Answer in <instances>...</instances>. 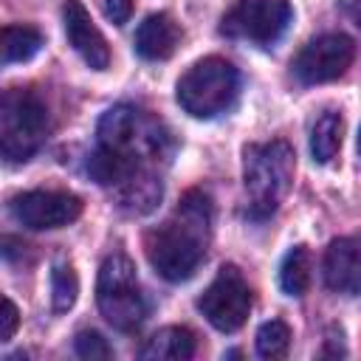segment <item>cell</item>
Wrapping results in <instances>:
<instances>
[{
  "mask_svg": "<svg viewBox=\"0 0 361 361\" xmlns=\"http://www.w3.org/2000/svg\"><path fill=\"white\" fill-rule=\"evenodd\" d=\"M96 138L87 158L93 180L113 189L127 212H149L161 197V169L175 152L172 133L147 110L116 104L99 118Z\"/></svg>",
  "mask_w": 361,
  "mask_h": 361,
  "instance_id": "6da1fadb",
  "label": "cell"
},
{
  "mask_svg": "<svg viewBox=\"0 0 361 361\" xmlns=\"http://www.w3.org/2000/svg\"><path fill=\"white\" fill-rule=\"evenodd\" d=\"M212 240V197L200 189H189L175 212L147 234V259L166 282H186L200 262Z\"/></svg>",
  "mask_w": 361,
  "mask_h": 361,
  "instance_id": "7a4b0ae2",
  "label": "cell"
},
{
  "mask_svg": "<svg viewBox=\"0 0 361 361\" xmlns=\"http://www.w3.org/2000/svg\"><path fill=\"white\" fill-rule=\"evenodd\" d=\"M293 149L288 141L248 144L243 152L245 206L254 220L271 217L285 200L293 180Z\"/></svg>",
  "mask_w": 361,
  "mask_h": 361,
  "instance_id": "3957f363",
  "label": "cell"
},
{
  "mask_svg": "<svg viewBox=\"0 0 361 361\" xmlns=\"http://www.w3.org/2000/svg\"><path fill=\"white\" fill-rule=\"evenodd\" d=\"M240 93V73L223 56L195 62L178 79V104L195 118H214L226 113Z\"/></svg>",
  "mask_w": 361,
  "mask_h": 361,
  "instance_id": "277c9868",
  "label": "cell"
},
{
  "mask_svg": "<svg viewBox=\"0 0 361 361\" xmlns=\"http://www.w3.org/2000/svg\"><path fill=\"white\" fill-rule=\"evenodd\" d=\"M96 302L107 324L121 333H133L147 319V299L135 276V265L127 254L116 251L104 257L96 282Z\"/></svg>",
  "mask_w": 361,
  "mask_h": 361,
  "instance_id": "5b68a950",
  "label": "cell"
},
{
  "mask_svg": "<svg viewBox=\"0 0 361 361\" xmlns=\"http://www.w3.org/2000/svg\"><path fill=\"white\" fill-rule=\"evenodd\" d=\"M48 107L31 90L11 87L0 102V149L11 164L28 161L48 138Z\"/></svg>",
  "mask_w": 361,
  "mask_h": 361,
  "instance_id": "8992f818",
  "label": "cell"
},
{
  "mask_svg": "<svg viewBox=\"0 0 361 361\" xmlns=\"http://www.w3.org/2000/svg\"><path fill=\"white\" fill-rule=\"evenodd\" d=\"M293 8L288 0H237L220 20V34L228 39L274 45L290 25Z\"/></svg>",
  "mask_w": 361,
  "mask_h": 361,
  "instance_id": "52a82bcc",
  "label": "cell"
},
{
  "mask_svg": "<svg viewBox=\"0 0 361 361\" xmlns=\"http://www.w3.org/2000/svg\"><path fill=\"white\" fill-rule=\"evenodd\" d=\"M206 322L220 333H234L245 324L251 313V288L234 265H223L212 285L197 299Z\"/></svg>",
  "mask_w": 361,
  "mask_h": 361,
  "instance_id": "ba28073f",
  "label": "cell"
},
{
  "mask_svg": "<svg viewBox=\"0 0 361 361\" xmlns=\"http://www.w3.org/2000/svg\"><path fill=\"white\" fill-rule=\"evenodd\" d=\"M355 59V42L341 31L313 37L293 59V76L302 85H322L338 79Z\"/></svg>",
  "mask_w": 361,
  "mask_h": 361,
  "instance_id": "9c48e42d",
  "label": "cell"
},
{
  "mask_svg": "<svg viewBox=\"0 0 361 361\" xmlns=\"http://www.w3.org/2000/svg\"><path fill=\"white\" fill-rule=\"evenodd\" d=\"M11 214L20 226L34 231L62 228L82 214V200L59 189H31L11 197Z\"/></svg>",
  "mask_w": 361,
  "mask_h": 361,
  "instance_id": "30bf717a",
  "label": "cell"
},
{
  "mask_svg": "<svg viewBox=\"0 0 361 361\" xmlns=\"http://www.w3.org/2000/svg\"><path fill=\"white\" fill-rule=\"evenodd\" d=\"M62 20H65V34L68 42L73 45V51L93 68V71H104L110 65V48L104 34L96 28V23L90 20L87 8L79 0H65L62 8Z\"/></svg>",
  "mask_w": 361,
  "mask_h": 361,
  "instance_id": "8fae6325",
  "label": "cell"
},
{
  "mask_svg": "<svg viewBox=\"0 0 361 361\" xmlns=\"http://www.w3.org/2000/svg\"><path fill=\"white\" fill-rule=\"evenodd\" d=\"M324 285L336 293L361 296V234L330 243L324 254Z\"/></svg>",
  "mask_w": 361,
  "mask_h": 361,
  "instance_id": "7c38bea8",
  "label": "cell"
},
{
  "mask_svg": "<svg viewBox=\"0 0 361 361\" xmlns=\"http://www.w3.org/2000/svg\"><path fill=\"white\" fill-rule=\"evenodd\" d=\"M180 42V28L178 23L158 11V14H149L138 31H135V51L141 59H149V62H161V59H169L175 54Z\"/></svg>",
  "mask_w": 361,
  "mask_h": 361,
  "instance_id": "4fadbf2b",
  "label": "cell"
},
{
  "mask_svg": "<svg viewBox=\"0 0 361 361\" xmlns=\"http://www.w3.org/2000/svg\"><path fill=\"white\" fill-rule=\"evenodd\" d=\"M195 350H197L195 333L189 327L172 324V327H161L158 333H152L147 344L138 350V355L149 361H189Z\"/></svg>",
  "mask_w": 361,
  "mask_h": 361,
  "instance_id": "5bb4252c",
  "label": "cell"
},
{
  "mask_svg": "<svg viewBox=\"0 0 361 361\" xmlns=\"http://www.w3.org/2000/svg\"><path fill=\"white\" fill-rule=\"evenodd\" d=\"M341 138H344V118L336 110H327L316 118L313 130H310V152L313 161L319 164H330L338 149H341Z\"/></svg>",
  "mask_w": 361,
  "mask_h": 361,
  "instance_id": "9a60e30c",
  "label": "cell"
},
{
  "mask_svg": "<svg viewBox=\"0 0 361 361\" xmlns=\"http://www.w3.org/2000/svg\"><path fill=\"white\" fill-rule=\"evenodd\" d=\"M310 251L307 245H293L279 265V285L288 296H302L310 285Z\"/></svg>",
  "mask_w": 361,
  "mask_h": 361,
  "instance_id": "2e32d148",
  "label": "cell"
},
{
  "mask_svg": "<svg viewBox=\"0 0 361 361\" xmlns=\"http://www.w3.org/2000/svg\"><path fill=\"white\" fill-rule=\"evenodd\" d=\"M42 48V34L34 25H6L3 28V65L25 62Z\"/></svg>",
  "mask_w": 361,
  "mask_h": 361,
  "instance_id": "e0dca14e",
  "label": "cell"
},
{
  "mask_svg": "<svg viewBox=\"0 0 361 361\" xmlns=\"http://www.w3.org/2000/svg\"><path fill=\"white\" fill-rule=\"evenodd\" d=\"M76 293H79V279H76V271L71 262H56L54 271H51V299H54V310L56 313H65L73 307L76 302Z\"/></svg>",
  "mask_w": 361,
  "mask_h": 361,
  "instance_id": "ac0fdd59",
  "label": "cell"
},
{
  "mask_svg": "<svg viewBox=\"0 0 361 361\" xmlns=\"http://www.w3.org/2000/svg\"><path fill=\"white\" fill-rule=\"evenodd\" d=\"M288 347H290V327L279 319H271L265 322L259 330H257V353L259 358H282L288 355Z\"/></svg>",
  "mask_w": 361,
  "mask_h": 361,
  "instance_id": "d6986e66",
  "label": "cell"
},
{
  "mask_svg": "<svg viewBox=\"0 0 361 361\" xmlns=\"http://www.w3.org/2000/svg\"><path fill=\"white\" fill-rule=\"evenodd\" d=\"M76 355L79 358H87V361H107L113 358V347L107 344V338H102L96 330H82L76 333Z\"/></svg>",
  "mask_w": 361,
  "mask_h": 361,
  "instance_id": "ffe728a7",
  "label": "cell"
},
{
  "mask_svg": "<svg viewBox=\"0 0 361 361\" xmlns=\"http://www.w3.org/2000/svg\"><path fill=\"white\" fill-rule=\"evenodd\" d=\"M104 14L110 23L124 25L133 14V0H104Z\"/></svg>",
  "mask_w": 361,
  "mask_h": 361,
  "instance_id": "44dd1931",
  "label": "cell"
},
{
  "mask_svg": "<svg viewBox=\"0 0 361 361\" xmlns=\"http://www.w3.org/2000/svg\"><path fill=\"white\" fill-rule=\"evenodd\" d=\"M17 324H20V313H17V305L11 299L3 302V330H0V341H8L14 333H17Z\"/></svg>",
  "mask_w": 361,
  "mask_h": 361,
  "instance_id": "7402d4cb",
  "label": "cell"
},
{
  "mask_svg": "<svg viewBox=\"0 0 361 361\" xmlns=\"http://www.w3.org/2000/svg\"><path fill=\"white\" fill-rule=\"evenodd\" d=\"M344 11H347V17L361 28V0H347V3H344Z\"/></svg>",
  "mask_w": 361,
  "mask_h": 361,
  "instance_id": "603a6c76",
  "label": "cell"
},
{
  "mask_svg": "<svg viewBox=\"0 0 361 361\" xmlns=\"http://www.w3.org/2000/svg\"><path fill=\"white\" fill-rule=\"evenodd\" d=\"M358 152H361V130H358Z\"/></svg>",
  "mask_w": 361,
  "mask_h": 361,
  "instance_id": "cb8c5ba5",
  "label": "cell"
}]
</instances>
